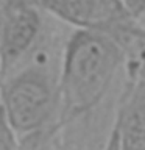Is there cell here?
Here are the masks:
<instances>
[{
  "label": "cell",
  "mask_w": 145,
  "mask_h": 150,
  "mask_svg": "<svg viewBox=\"0 0 145 150\" xmlns=\"http://www.w3.org/2000/svg\"><path fill=\"white\" fill-rule=\"evenodd\" d=\"M126 64V50L114 36L77 30L65 44L58 78L61 125L94 110Z\"/></svg>",
  "instance_id": "obj_1"
},
{
  "label": "cell",
  "mask_w": 145,
  "mask_h": 150,
  "mask_svg": "<svg viewBox=\"0 0 145 150\" xmlns=\"http://www.w3.org/2000/svg\"><path fill=\"white\" fill-rule=\"evenodd\" d=\"M0 106L16 134L36 136L59 117L58 81L41 66L27 67L5 83Z\"/></svg>",
  "instance_id": "obj_2"
},
{
  "label": "cell",
  "mask_w": 145,
  "mask_h": 150,
  "mask_svg": "<svg viewBox=\"0 0 145 150\" xmlns=\"http://www.w3.org/2000/svg\"><path fill=\"white\" fill-rule=\"evenodd\" d=\"M37 3L77 30L114 36L125 50L145 36V30L131 16L123 0H37Z\"/></svg>",
  "instance_id": "obj_3"
},
{
  "label": "cell",
  "mask_w": 145,
  "mask_h": 150,
  "mask_svg": "<svg viewBox=\"0 0 145 150\" xmlns=\"http://www.w3.org/2000/svg\"><path fill=\"white\" fill-rule=\"evenodd\" d=\"M30 2H11L0 14V72L11 69L33 47L41 30V17Z\"/></svg>",
  "instance_id": "obj_4"
},
{
  "label": "cell",
  "mask_w": 145,
  "mask_h": 150,
  "mask_svg": "<svg viewBox=\"0 0 145 150\" xmlns=\"http://www.w3.org/2000/svg\"><path fill=\"white\" fill-rule=\"evenodd\" d=\"M130 64L133 70L112 130L115 131L119 150H145V58Z\"/></svg>",
  "instance_id": "obj_5"
},
{
  "label": "cell",
  "mask_w": 145,
  "mask_h": 150,
  "mask_svg": "<svg viewBox=\"0 0 145 150\" xmlns=\"http://www.w3.org/2000/svg\"><path fill=\"white\" fill-rule=\"evenodd\" d=\"M0 150H22L16 139V133L5 119L2 106H0Z\"/></svg>",
  "instance_id": "obj_6"
},
{
  "label": "cell",
  "mask_w": 145,
  "mask_h": 150,
  "mask_svg": "<svg viewBox=\"0 0 145 150\" xmlns=\"http://www.w3.org/2000/svg\"><path fill=\"white\" fill-rule=\"evenodd\" d=\"M123 2L136 21H139L145 14V0H123Z\"/></svg>",
  "instance_id": "obj_7"
},
{
  "label": "cell",
  "mask_w": 145,
  "mask_h": 150,
  "mask_svg": "<svg viewBox=\"0 0 145 150\" xmlns=\"http://www.w3.org/2000/svg\"><path fill=\"white\" fill-rule=\"evenodd\" d=\"M103 150H119V142H117V136H115V131L114 130H111L109 138H108Z\"/></svg>",
  "instance_id": "obj_8"
}]
</instances>
